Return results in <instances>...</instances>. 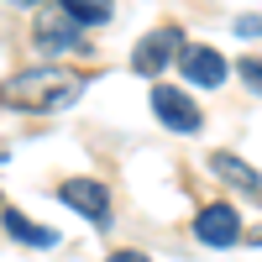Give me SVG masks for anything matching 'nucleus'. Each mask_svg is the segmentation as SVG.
<instances>
[{
  "mask_svg": "<svg viewBox=\"0 0 262 262\" xmlns=\"http://www.w3.org/2000/svg\"><path fill=\"white\" fill-rule=\"evenodd\" d=\"M84 95V74L74 69H21L0 84V105L11 111H37V116H58Z\"/></svg>",
  "mask_w": 262,
  "mask_h": 262,
  "instance_id": "nucleus-1",
  "label": "nucleus"
},
{
  "mask_svg": "<svg viewBox=\"0 0 262 262\" xmlns=\"http://www.w3.org/2000/svg\"><path fill=\"white\" fill-rule=\"evenodd\" d=\"M179 53H184V32L179 27H158V32H147L137 48H131V69H137L142 79H158Z\"/></svg>",
  "mask_w": 262,
  "mask_h": 262,
  "instance_id": "nucleus-2",
  "label": "nucleus"
},
{
  "mask_svg": "<svg viewBox=\"0 0 262 262\" xmlns=\"http://www.w3.org/2000/svg\"><path fill=\"white\" fill-rule=\"evenodd\" d=\"M152 116H158L168 131H179V137H189V131H200V105H194L184 90H173V84H158L152 90Z\"/></svg>",
  "mask_w": 262,
  "mask_h": 262,
  "instance_id": "nucleus-3",
  "label": "nucleus"
},
{
  "mask_svg": "<svg viewBox=\"0 0 262 262\" xmlns=\"http://www.w3.org/2000/svg\"><path fill=\"white\" fill-rule=\"evenodd\" d=\"M194 236H200L205 247H236L242 242V215H236V205H226V200L205 205L194 215Z\"/></svg>",
  "mask_w": 262,
  "mask_h": 262,
  "instance_id": "nucleus-4",
  "label": "nucleus"
},
{
  "mask_svg": "<svg viewBox=\"0 0 262 262\" xmlns=\"http://www.w3.org/2000/svg\"><path fill=\"white\" fill-rule=\"evenodd\" d=\"M58 200L69 205V210H79L84 221H95V226L111 221V189L95 184V179H69V184L58 189Z\"/></svg>",
  "mask_w": 262,
  "mask_h": 262,
  "instance_id": "nucleus-5",
  "label": "nucleus"
},
{
  "mask_svg": "<svg viewBox=\"0 0 262 262\" xmlns=\"http://www.w3.org/2000/svg\"><path fill=\"white\" fill-rule=\"evenodd\" d=\"M179 69H184V79H189V84L221 90V84H226V74H231V63L215 53V48H184V53H179Z\"/></svg>",
  "mask_w": 262,
  "mask_h": 262,
  "instance_id": "nucleus-6",
  "label": "nucleus"
},
{
  "mask_svg": "<svg viewBox=\"0 0 262 262\" xmlns=\"http://www.w3.org/2000/svg\"><path fill=\"white\" fill-rule=\"evenodd\" d=\"M210 168L221 173L231 189H242V194H252V200H262V173H257L252 163H242L236 152H210Z\"/></svg>",
  "mask_w": 262,
  "mask_h": 262,
  "instance_id": "nucleus-7",
  "label": "nucleus"
},
{
  "mask_svg": "<svg viewBox=\"0 0 262 262\" xmlns=\"http://www.w3.org/2000/svg\"><path fill=\"white\" fill-rule=\"evenodd\" d=\"M0 221H6V231L16 236V242H27V247H58V231H48V226H32L21 210H6Z\"/></svg>",
  "mask_w": 262,
  "mask_h": 262,
  "instance_id": "nucleus-8",
  "label": "nucleus"
},
{
  "mask_svg": "<svg viewBox=\"0 0 262 262\" xmlns=\"http://www.w3.org/2000/svg\"><path fill=\"white\" fill-rule=\"evenodd\" d=\"M63 11L74 16V27H100L111 21V0H63Z\"/></svg>",
  "mask_w": 262,
  "mask_h": 262,
  "instance_id": "nucleus-9",
  "label": "nucleus"
},
{
  "mask_svg": "<svg viewBox=\"0 0 262 262\" xmlns=\"http://www.w3.org/2000/svg\"><path fill=\"white\" fill-rule=\"evenodd\" d=\"M37 42H42V48H79V32H69V21H48V27H42L37 32Z\"/></svg>",
  "mask_w": 262,
  "mask_h": 262,
  "instance_id": "nucleus-10",
  "label": "nucleus"
},
{
  "mask_svg": "<svg viewBox=\"0 0 262 262\" xmlns=\"http://www.w3.org/2000/svg\"><path fill=\"white\" fill-rule=\"evenodd\" d=\"M236 74H242L247 90H257V95H262V58H242V63H236Z\"/></svg>",
  "mask_w": 262,
  "mask_h": 262,
  "instance_id": "nucleus-11",
  "label": "nucleus"
},
{
  "mask_svg": "<svg viewBox=\"0 0 262 262\" xmlns=\"http://www.w3.org/2000/svg\"><path fill=\"white\" fill-rule=\"evenodd\" d=\"M236 37H262V16H236Z\"/></svg>",
  "mask_w": 262,
  "mask_h": 262,
  "instance_id": "nucleus-12",
  "label": "nucleus"
},
{
  "mask_svg": "<svg viewBox=\"0 0 262 262\" xmlns=\"http://www.w3.org/2000/svg\"><path fill=\"white\" fill-rule=\"evenodd\" d=\"M111 262H147L142 252H111Z\"/></svg>",
  "mask_w": 262,
  "mask_h": 262,
  "instance_id": "nucleus-13",
  "label": "nucleus"
},
{
  "mask_svg": "<svg viewBox=\"0 0 262 262\" xmlns=\"http://www.w3.org/2000/svg\"><path fill=\"white\" fill-rule=\"evenodd\" d=\"M16 6H37V0H16Z\"/></svg>",
  "mask_w": 262,
  "mask_h": 262,
  "instance_id": "nucleus-14",
  "label": "nucleus"
},
{
  "mask_svg": "<svg viewBox=\"0 0 262 262\" xmlns=\"http://www.w3.org/2000/svg\"><path fill=\"white\" fill-rule=\"evenodd\" d=\"M257 242H262V236H257Z\"/></svg>",
  "mask_w": 262,
  "mask_h": 262,
  "instance_id": "nucleus-15",
  "label": "nucleus"
}]
</instances>
